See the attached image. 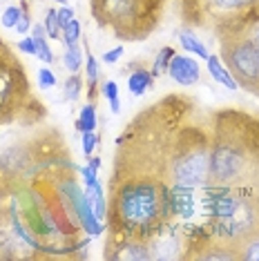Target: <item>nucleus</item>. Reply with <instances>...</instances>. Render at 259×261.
<instances>
[{
	"label": "nucleus",
	"mask_w": 259,
	"mask_h": 261,
	"mask_svg": "<svg viewBox=\"0 0 259 261\" xmlns=\"http://www.w3.org/2000/svg\"><path fill=\"white\" fill-rule=\"evenodd\" d=\"M38 85H40V90H51V87L56 85V76H54V72H51L49 67H40Z\"/></svg>",
	"instance_id": "29"
},
{
	"label": "nucleus",
	"mask_w": 259,
	"mask_h": 261,
	"mask_svg": "<svg viewBox=\"0 0 259 261\" xmlns=\"http://www.w3.org/2000/svg\"><path fill=\"white\" fill-rule=\"evenodd\" d=\"M168 0H90L92 18L123 43H141L154 34Z\"/></svg>",
	"instance_id": "6"
},
{
	"label": "nucleus",
	"mask_w": 259,
	"mask_h": 261,
	"mask_svg": "<svg viewBox=\"0 0 259 261\" xmlns=\"http://www.w3.org/2000/svg\"><path fill=\"white\" fill-rule=\"evenodd\" d=\"M205 63H208V72H210V76L219 83V85H223V87H228V90H237V81L232 79V74L228 72V67L223 65V61L219 58V54H210L208 58H205Z\"/></svg>",
	"instance_id": "16"
},
{
	"label": "nucleus",
	"mask_w": 259,
	"mask_h": 261,
	"mask_svg": "<svg viewBox=\"0 0 259 261\" xmlns=\"http://www.w3.org/2000/svg\"><path fill=\"white\" fill-rule=\"evenodd\" d=\"M123 56V47H114L112 51H105L103 54V63H108V65H112V63H116L119 58Z\"/></svg>",
	"instance_id": "34"
},
{
	"label": "nucleus",
	"mask_w": 259,
	"mask_h": 261,
	"mask_svg": "<svg viewBox=\"0 0 259 261\" xmlns=\"http://www.w3.org/2000/svg\"><path fill=\"white\" fill-rule=\"evenodd\" d=\"M219 40V58L241 90L259 96V51L244 32L232 27L215 29Z\"/></svg>",
	"instance_id": "8"
},
{
	"label": "nucleus",
	"mask_w": 259,
	"mask_h": 261,
	"mask_svg": "<svg viewBox=\"0 0 259 261\" xmlns=\"http://www.w3.org/2000/svg\"><path fill=\"white\" fill-rule=\"evenodd\" d=\"M81 143H83V154L90 159L92 154H94V150H96V145H98L96 132H83V139H81Z\"/></svg>",
	"instance_id": "28"
},
{
	"label": "nucleus",
	"mask_w": 259,
	"mask_h": 261,
	"mask_svg": "<svg viewBox=\"0 0 259 261\" xmlns=\"http://www.w3.org/2000/svg\"><path fill=\"white\" fill-rule=\"evenodd\" d=\"M81 92H83V79L79 76V72L69 74V79L65 81V85H63V96H65V100H76V98L81 96Z\"/></svg>",
	"instance_id": "22"
},
{
	"label": "nucleus",
	"mask_w": 259,
	"mask_h": 261,
	"mask_svg": "<svg viewBox=\"0 0 259 261\" xmlns=\"http://www.w3.org/2000/svg\"><path fill=\"white\" fill-rule=\"evenodd\" d=\"M197 190L188 186H170V205L176 221H190L197 215Z\"/></svg>",
	"instance_id": "12"
},
{
	"label": "nucleus",
	"mask_w": 259,
	"mask_h": 261,
	"mask_svg": "<svg viewBox=\"0 0 259 261\" xmlns=\"http://www.w3.org/2000/svg\"><path fill=\"white\" fill-rule=\"evenodd\" d=\"M56 14H58V22H61V27L69 25V22L74 20V9L67 7V5H61V7L56 9Z\"/></svg>",
	"instance_id": "31"
},
{
	"label": "nucleus",
	"mask_w": 259,
	"mask_h": 261,
	"mask_svg": "<svg viewBox=\"0 0 259 261\" xmlns=\"http://www.w3.org/2000/svg\"><path fill=\"white\" fill-rule=\"evenodd\" d=\"M210 172V114L203 121L190 118L174 143L172 154V170L170 179L172 186L201 188L208 181Z\"/></svg>",
	"instance_id": "7"
},
{
	"label": "nucleus",
	"mask_w": 259,
	"mask_h": 261,
	"mask_svg": "<svg viewBox=\"0 0 259 261\" xmlns=\"http://www.w3.org/2000/svg\"><path fill=\"white\" fill-rule=\"evenodd\" d=\"M103 94L108 96V100H114V98H119V85H116L114 81H108V83H103Z\"/></svg>",
	"instance_id": "33"
},
{
	"label": "nucleus",
	"mask_w": 259,
	"mask_h": 261,
	"mask_svg": "<svg viewBox=\"0 0 259 261\" xmlns=\"http://www.w3.org/2000/svg\"><path fill=\"white\" fill-rule=\"evenodd\" d=\"M43 25H45V32H47V36H49V40H61L63 27H61V22H58L56 9H47V11H45Z\"/></svg>",
	"instance_id": "23"
},
{
	"label": "nucleus",
	"mask_w": 259,
	"mask_h": 261,
	"mask_svg": "<svg viewBox=\"0 0 259 261\" xmlns=\"http://www.w3.org/2000/svg\"><path fill=\"white\" fill-rule=\"evenodd\" d=\"M205 183L259 203V116L232 108L210 112Z\"/></svg>",
	"instance_id": "2"
},
{
	"label": "nucleus",
	"mask_w": 259,
	"mask_h": 261,
	"mask_svg": "<svg viewBox=\"0 0 259 261\" xmlns=\"http://www.w3.org/2000/svg\"><path fill=\"white\" fill-rule=\"evenodd\" d=\"M63 63H65V69L69 74H76L83 65V49H81V43L79 45H67L65 47V56H63Z\"/></svg>",
	"instance_id": "21"
},
{
	"label": "nucleus",
	"mask_w": 259,
	"mask_h": 261,
	"mask_svg": "<svg viewBox=\"0 0 259 261\" xmlns=\"http://www.w3.org/2000/svg\"><path fill=\"white\" fill-rule=\"evenodd\" d=\"M103 257L105 259H116V261H125V259L148 261V259H152V252H150L148 241H139V239H130V237L108 232Z\"/></svg>",
	"instance_id": "10"
},
{
	"label": "nucleus",
	"mask_w": 259,
	"mask_h": 261,
	"mask_svg": "<svg viewBox=\"0 0 259 261\" xmlns=\"http://www.w3.org/2000/svg\"><path fill=\"white\" fill-rule=\"evenodd\" d=\"M257 116H259V112H257Z\"/></svg>",
	"instance_id": "37"
},
{
	"label": "nucleus",
	"mask_w": 259,
	"mask_h": 261,
	"mask_svg": "<svg viewBox=\"0 0 259 261\" xmlns=\"http://www.w3.org/2000/svg\"><path fill=\"white\" fill-rule=\"evenodd\" d=\"M18 18H20V5H18V7H16V5H9V7L5 9V14H3V27L16 29V25H18Z\"/></svg>",
	"instance_id": "27"
},
{
	"label": "nucleus",
	"mask_w": 259,
	"mask_h": 261,
	"mask_svg": "<svg viewBox=\"0 0 259 261\" xmlns=\"http://www.w3.org/2000/svg\"><path fill=\"white\" fill-rule=\"evenodd\" d=\"M176 54L174 51V47H170V45H166V47H161L159 49V54L154 56V61H152V76H163V74H168V65H170V61H172V56Z\"/></svg>",
	"instance_id": "20"
},
{
	"label": "nucleus",
	"mask_w": 259,
	"mask_h": 261,
	"mask_svg": "<svg viewBox=\"0 0 259 261\" xmlns=\"http://www.w3.org/2000/svg\"><path fill=\"white\" fill-rule=\"evenodd\" d=\"M16 32L22 34V36L32 32V14H29L27 0H20V18H18V25H16Z\"/></svg>",
	"instance_id": "26"
},
{
	"label": "nucleus",
	"mask_w": 259,
	"mask_h": 261,
	"mask_svg": "<svg viewBox=\"0 0 259 261\" xmlns=\"http://www.w3.org/2000/svg\"><path fill=\"white\" fill-rule=\"evenodd\" d=\"M85 69H87V81H90V83H98V61L94 58L92 51H87Z\"/></svg>",
	"instance_id": "30"
},
{
	"label": "nucleus",
	"mask_w": 259,
	"mask_h": 261,
	"mask_svg": "<svg viewBox=\"0 0 259 261\" xmlns=\"http://www.w3.org/2000/svg\"><path fill=\"white\" fill-rule=\"evenodd\" d=\"M221 27H232V29H239V32H244L246 36H248V40L252 45H255V49L259 51V5H255L248 14H244L241 18L237 20H230V22H226V25H219L217 29H221ZM215 32V29H213Z\"/></svg>",
	"instance_id": "13"
},
{
	"label": "nucleus",
	"mask_w": 259,
	"mask_h": 261,
	"mask_svg": "<svg viewBox=\"0 0 259 261\" xmlns=\"http://www.w3.org/2000/svg\"><path fill=\"white\" fill-rule=\"evenodd\" d=\"M239 259L241 261H259V237H252L239 248Z\"/></svg>",
	"instance_id": "25"
},
{
	"label": "nucleus",
	"mask_w": 259,
	"mask_h": 261,
	"mask_svg": "<svg viewBox=\"0 0 259 261\" xmlns=\"http://www.w3.org/2000/svg\"><path fill=\"white\" fill-rule=\"evenodd\" d=\"M96 123H98V116H96V103H87L83 110H81L79 118L74 121V127L76 132H96Z\"/></svg>",
	"instance_id": "18"
},
{
	"label": "nucleus",
	"mask_w": 259,
	"mask_h": 261,
	"mask_svg": "<svg viewBox=\"0 0 259 261\" xmlns=\"http://www.w3.org/2000/svg\"><path fill=\"white\" fill-rule=\"evenodd\" d=\"M65 136L56 127H45L38 134L20 139L0 152V197L20 183L32 181L51 165H69Z\"/></svg>",
	"instance_id": "4"
},
{
	"label": "nucleus",
	"mask_w": 259,
	"mask_h": 261,
	"mask_svg": "<svg viewBox=\"0 0 259 261\" xmlns=\"http://www.w3.org/2000/svg\"><path fill=\"white\" fill-rule=\"evenodd\" d=\"M45 116L47 108L34 92L25 63L0 38V125H36Z\"/></svg>",
	"instance_id": "5"
},
{
	"label": "nucleus",
	"mask_w": 259,
	"mask_h": 261,
	"mask_svg": "<svg viewBox=\"0 0 259 261\" xmlns=\"http://www.w3.org/2000/svg\"><path fill=\"white\" fill-rule=\"evenodd\" d=\"M197 110L194 98L184 94H168L141 110L116 139L110 183L132 176H154L172 186L170 170L176 136Z\"/></svg>",
	"instance_id": "1"
},
{
	"label": "nucleus",
	"mask_w": 259,
	"mask_h": 261,
	"mask_svg": "<svg viewBox=\"0 0 259 261\" xmlns=\"http://www.w3.org/2000/svg\"><path fill=\"white\" fill-rule=\"evenodd\" d=\"M85 197L90 201V207L94 215H96L98 221H105V219H108V199H105L101 181L94 179L90 186H85Z\"/></svg>",
	"instance_id": "15"
},
{
	"label": "nucleus",
	"mask_w": 259,
	"mask_h": 261,
	"mask_svg": "<svg viewBox=\"0 0 259 261\" xmlns=\"http://www.w3.org/2000/svg\"><path fill=\"white\" fill-rule=\"evenodd\" d=\"M16 49H20L22 54H27V56H36V43H34L32 36H22V40L18 43Z\"/></svg>",
	"instance_id": "32"
},
{
	"label": "nucleus",
	"mask_w": 259,
	"mask_h": 261,
	"mask_svg": "<svg viewBox=\"0 0 259 261\" xmlns=\"http://www.w3.org/2000/svg\"><path fill=\"white\" fill-rule=\"evenodd\" d=\"M168 76L176 83V85L192 87L201 81V67H199V63L190 56L174 54L172 61H170V65H168Z\"/></svg>",
	"instance_id": "11"
},
{
	"label": "nucleus",
	"mask_w": 259,
	"mask_h": 261,
	"mask_svg": "<svg viewBox=\"0 0 259 261\" xmlns=\"http://www.w3.org/2000/svg\"><path fill=\"white\" fill-rule=\"evenodd\" d=\"M29 34H32L34 43H36V56L45 65H51L56 61V56H54V51H51V47H49V36H47V32H45V25L36 22V25H32V32Z\"/></svg>",
	"instance_id": "17"
},
{
	"label": "nucleus",
	"mask_w": 259,
	"mask_h": 261,
	"mask_svg": "<svg viewBox=\"0 0 259 261\" xmlns=\"http://www.w3.org/2000/svg\"><path fill=\"white\" fill-rule=\"evenodd\" d=\"M130 67H132V72L127 74V92L132 94V96H143V94L152 90V85H154V76H152L150 69L137 67V63H132Z\"/></svg>",
	"instance_id": "14"
},
{
	"label": "nucleus",
	"mask_w": 259,
	"mask_h": 261,
	"mask_svg": "<svg viewBox=\"0 0 259 261\" xmlns=\"http://www.w3.org/2000/svg\"><path fill=\"white\" fill-rule=\"evenodd\" d=\"M259 5V0H181V18L188 27L217 29L230 20L241 18L244 14Z\"/></svg>",
	"instance_id": "9"
},
{
	"label": "nucleus",
	"mask_w": 259,
	"mask_h": 261,
	"mask_svg": "<svg viewBox=\"0 0 259 261\" xmlns=\"http://www.w3.org/2000/svg\"><path fill=\"white\" fill-rule=\"evenodd\" d=\"M110 110H112V114H121V98L110 100Z\"/></svg>",
	"instance_id": "35"
},
{
	"label": "nucleus",
	"mask_w": 259,
	"mask_h": 261,
	"mask_svg": "<svg viewBox=\"0 0 259 261\" xmlns=\"http://www.w3.org/2000/svg\"><path fill=\"white\" fill-rule=\"evenodd\" d=\"M170 183L154 176H132L110 183L108 232L150 241L168 221H172Z\"/></svg>",
	"instance_id": "3"
},
{
	"label": "nucleus",
	"mask_w": 259,
	"mask_h": 261,
	"mask_svg": "<svg viewBox=\"0 0 259 261\" xmlns=\"http://www.w3.org/2000/svg\"><path fill=\"white\" fill-rule=\"evenodd\" d=\"M54 3H58V5H67V0H54Z\"/></svg>",
	"instance_id": "36"
},
{
	"label": "nucleus",
	"mask_w": 259,
	"mask_h": 261,
	"mask_svg": "<svg viewBox=\"0 0 259 261\" xmlns=\"http://www.w3.org/2000/svg\"><path fill=\"white\" fill-rule=\"evenodd\" d=\"M61 40L65 43V47H67V45H79V43H81V22L76 20V18L69 22V25L63 27Z\"/></svg>",
	"instance_id": "24"
},
{
	"label": "nucleus",
	"mask_w": 259,
	"mask_h": 261,
	"mask_svg": "<svg viewBox=\"0 0 259 261\" xmlns=\"http://www.w3.org/2000/svg\"><path fill=\"white\" fill-rule=\"evenodd\" d=\"M179 43H181V47H184L186 51H190V54H194V56H201V58L210 56L208 49H205V45L197 38V34L190 32V29H181L179 32Z\"/></svg>",
	"instance_id": "19"
}]
</instances>
